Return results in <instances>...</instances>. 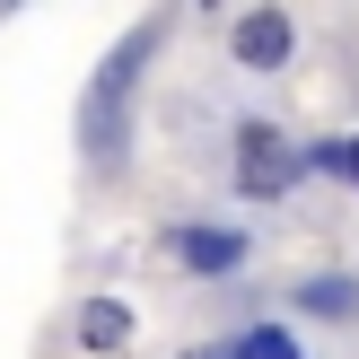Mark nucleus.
I'll list each match as a JSON object with an SVG mask.
<instances>
[{
    "label": "nucleus",
    "mask_w": 359,
    "mask_h": 359,
    "mask_svg": "<svg viewBox=\"0 0 359 359\" xmlns=\"http://www.w3.org/2000/svg\"><path fill=\"white\" fill-rule=\"evenodd\" d=\"M290 44H298V35H290V18H280V9L237 18V35H228V53H237L245 70H280V62H290Z\"/></svg>",
    "instance_id": "obj_3"
},
{
    "label": "nucleus",
    "mask_w": 359,
    "mask_h": 359,
    "mask_svg": "<svg viewBox=\"0 0 359 359\" xmlns=\"http://www.w3.org/2000/svg\"><path fill=\"white\" fill-rule=\"evenodd\" d=\"M193 359H245V351L237 342H210V351H193Z\"/></svg>",
    "instance_id": "obj_9"
},
{
    "label": "nucleus",
    "mask_w": 359,
    "mask_h": 359,
    "mask_svg": "<svg viewBox=\"0 0 359 359\" xmlns=\"http://www.w3.org/2000/svg\"><path fill=\"white\" fill-rule=\"evenodd\" d=\"M175 263L219 280V272H237V263H245V237H237V228H175Z\"/></svg>",
    "instance_id": "obj_4"
},
{
    "label": "nucleus",
    "mask_w": 359,
    "mask_h": 359,
    "mask_svg": "<svg viewBox=\"0 0 359 359\" xmlns=\"http://www.w3.org/2000/svg\"><path fill=\"white\" fill-rule=\"evenodd\" d=\"M307 167H316V149H290L272 123H245V132H237V193H255V202L290 193Z\"/></svg>",
    "instance_id": "obj_2"
},
{
    "label": "nucleus",
    "mask_w": 359,
    "mask_h": 359,
    "mask_svg": "<svg viewBox=\"0 0 359 359\" xmlns=\"http://www.w3.org/2000/svg\"><path fill=\"white\" fill-rule=\"evenodd\" d=\"M237 351H245V359H298V342H290L280 325H255V333H245Z\"/></svg>",
    "instance_id": "obj_7"
},
{
    "label": "nucleus",
    "mask_w": 359,
    "mask_h": 359,
    "mask_svg": "<svg viewBox=\"0 0 359 359\" xmlns=\"http://www.w3.org/2000/svg\"><path fill=\"white\" fill-rule=\"evenodd\" d=\"M298 307H307V316H359V280H342V272H333V280H307Z\"/></svg>",
    "instance_id": "obj_6"
},
{
    "label": "nucleus",
    "mask_w": 359,
    "mask_h": 359,
    "mask_svg": "<svg viewBox=\"0 0 359 359\" xmlns=\"http://www.w3.org/2000/svg\"><path fill=\"white\" fill-rule=\"evenodd\" d=\"M79 342L88 351H123L132 342V307H123V298H88L79 307Z\"/></svg>",
    "instance_id": "obj_5"
},
{
    "label": "nucleus",
    "mask_w": 359,
    "mask_h": 359,
    "mask_svg": "<svg viewBox=\"0 0 359 359\" xmlns=\"http://www.w3.org/2000/svg\"><path fill=\"white\" fill-rule=\"evenodd\" d=\"M158 18H140L132 27V44L123 53H105V70H97V88H88V105H79V140H88V158L97 167H114L123 158V114H132V79H140V62L158 53Z\"/></svg>",
    "instance_id": "obj_1"
},
{
    "label": "nucleus",
    "mask_w": 359,
    "mask_h": 359,
    "mask_svg": "<svg viewBox=\"0 0 359 359\" xmlns=\"http://www.w3.org/2000/svg\"><path fill=\"white\" fill-rule=\"evenodd\" d=\"M316 175H351L359 184V140H325V149H316Z\"/></svg>",
    "instance_id": "obj_8"
}]
</instances>
